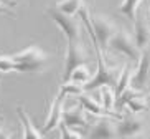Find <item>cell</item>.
Here are the masks:
<instances>
[{"label":"cell","instance_id":"ba28073f","mask_svg":"<svg viewBox=\"0 0 150 139\" xmlns=\"http://www.w3.org/2000/svg\"><path fill=\"white\" fill-rule=\"evenodd\" d=\"M115 129H117V138L119 139H129L132 136L142 133L144 129V119L139 116H127L120 118L115 123Z\"/></svg>","mask_w":150,"mask_h":139},{"label":"cell","instance_id":"83f0119b","mask_svg":"<svg viewBox=\"0 0 150 139\" xmlns=\"http://www.w3.org/2000/svg\"><path fill=\"white\" fill-rule=\"evenodd\" d=\"M149 15H150V7H149Z\"/></svg>","mask_w":150,"mask_h":139},{"label":"cell","instance_id":"4fadbf2b","mask_svg":"<svg viewBox=\"0 0 150 139\" xmlns=\"http://www.w3.org/2000/svg\"><path fill=\"white\" fill-rule=\"evenodd\" d=\"M17 114L20 118V123H22V128H23V139H43L41 133L36 129V126L33 124L31 118L28 116V113L25 111L23 106L17 108Z\"/></svg>","mask_w":150,"mask_h":139},{"label":"cell","instance_id":"6da1fadb","mask_svg":"<svg viewBox=\"0 0 150 139\" xmlns=\"http://www.w3.org/2000/svg\"><path fill=\"white\" fill-rule=\"evenodd\" d=\"M18 73H43L50 65V55L38 45H30L12 55Z\"/></svg>","mask_w":150,"mask_h":139},{"label":"cell","instance_id":"603a6c76","mask_svg":"<svg viewBox=\"0 0 150 139\" xmlns=\"http://www.w3.org/2000/svg\"><path fill=\"white\" fill-rule=\"evenodd\" d=\"M59 133H61V139H81V134L78 133L76 129H71V128H68L64 123H59Z\"/></svg>","mask_w":150,"mask_h":139},{"label":"cell","instance_id":"44dd1931","mask_svg":"<svg viewBox=\"0 0 150 139\" xmlns=\"http://www.w3.org/2000/svg\"><path fill=\"white\" fill-rule=\"evenodd\" d=\"M83 86L78 85V83H73V81H64L61 85V88H59V91L58 93L63 94V96H69V94H76V96H79L81 93H83Z\"/></svg>","mask_w":150,"mask_h":139},{"label":"cell","instance_id":"9a60e30c","mask_svg":"<svg viewBox=\"0 0 150 139\" xmlns=\"http://www.w3.org/2000/svg\"><path fill=\"white\" fill-rule=\"evenodd\" d=\"M132 61H129L125 66L122 68V71L119 75V80H117V85L114 86V91H115V96L117 99L122 96L124 91H127L130 88V83H132Z\"/></svg>","mask_w":150,"mask_h":139},{"label":"cell","instance_id":"3957f363","mask_svg":"<svg viewBox=\"0 0 150 139\" xmlns=\"http://www.w3.org/2000/svg\"><path fill=\"white\" fill-rule=\"evenodd\" d=\"M96 53H97V70L93 75L91 81L83 86L84 91L99 90L101 86H106V85L115 86L117 85V80H119L120 73L117 70H112V68L107 66V61H106V58H104V55H102L101 50H96Z\"/></svg>","mask_w":150,"mask_h":139},{"label":"cell","instance_id":"30bf717a","mask_svg":"<svg viewBox=\"0 0 150 139\" xmlns=\"http://www.w3.org/2000/svg\"><path fill=\"white\" fill-rule=\"evenodd\" d=\"M64 99H66V96H63V94H59V93L54 96L53 103L50 106V111H48V119H46V123H45V126H43L45 133H50V131L56 129L58 126H59V123H61V119H63V111H64V109H63Z\"/></svg>","mask_w":150,"mask_h":139},{"label":"cell","instance_id":"e0dca14e","mask_svg":"<svg viewBox=\"0 0 150 139\" xmlns=\"http://www.w3.org/2000/svg\"><path fill=\"white\" fill-rule=\"evenodd\" d=\"M83 5H84V0H59L54 9H56L58 12L64 14V15L74 17V15L81 10Z\"/></svg>","mask_w":150,"mask_h":139},{"label":"cell","instance_id":"9c48e42d","mask_svg":"<svg viewBox=\"0 0 150 139\" xmlns=\"http://www.w3.org/2000/svg\"><path fill=\"white\" fill-rule=\"evenodd\" d=\"M88 139H119L115 123L107 118H99L88 131Z\"/></svg>","mask_w":150,"mask_h":139},{"label":"cell","instance_id":"8992f818","mask_svg":"<svg viewBox=\"0 0 150 139\" xmlns=\"http://www.w3.org/2000/svg\"><path fill=\"white\" fill-rule=\"evenodd\" d=\"M89 61L88 51L81 41H68L66 55H64V66H63V80L68 81L71 71L79 65H86Z\"/></svg>","mask_w":150,"mask_h":139},{"label":"cell","instance_id":"d6986e66","mask_svg":"<svg viewBox=\"0 0 150 139\" xmlns=\"http://www.w3.org/2000/svg\"><path fill=\"white\" fill-rule=\"evenodd\" d=\"M142 0H122L119 4V12L120 14H124L125 17L129 18V20H135L137 18V9L140 7Z\"/></svg>","mask_w":150,"mask_h":139},{"label":"cell","instance_id":"5bb4252c","mask_svg":"<svg viewBox=\"0 0 150 139\" xmlns=\"http://www.w3.org/2000/svg\"><path fill=\"white\" fill-rule=\"evenodd\" d=\"M78 99H79V104L84 108V111L88 113V114H91V116H96V118H107V114H109L106 109L102 108V104H101V103H97V99L91 98V96H86V94L81 93L79 96H78Z\"/></svg>","mask_w":150,"mask_h":139},{"label":"cell","instance_id":"8fae6325","mask_svg":"<svg viewBox=\"0 0 150 139\" xmlns=\"http://www.w3.org/2000/svg\"><path fill=\"white\" fill-rule=\"evenodd\" d=\"M88 113L84 111L83 106H78V108H69L63 111V119L61 121L71 128V129H76V128H86L88 126Z\"/></svg>","mask_w":150,"mask_h":139},{"label":"cell","instance_id":"d4e9b609","mask_svg":"<svg viewBox=\"0 0 150 139\" xmlns=\"http://www.w3.org/2000/svg\"><path fill=\"white\" fill-rule=\"evenodd\" d=\"M13 133L7 128V126H0V139H12Z\"/></svg>","mask_w":150,"mask_h":139},{"label":"cell","instance_id":"f1b7e54d","mask_svg":"<svg viewBox=\"0 0 150 139\" xmlns=\"http://www.w3.org/2000/svg\"><path fill=\"white\" fill-rule=\"evenodd\" d=\"M149 106H150V101H149Z\"/></svg>","mask_w":150,"mask_h":139},{"label":"cell","instance_id":"7a4b0ae2","mask_svg":"<svg viewBox=\"0 0 150 139\" xmlns=\"http://www.w3.org/2000/svg\"><path fill=\"white\" fill-rule=\"evenodd\" d=\"M91 25H93V31L89 33V38L93 41L94 50H101L102 55H104V51L109 46L110 38L115 35V31L119 28H117V25L112 18L101 14L91 15Z\"/></svg>","mask_w":150,"mask_h":139},{"label":"cell","instance_id":"277c9868","mask_svg":"<svg viewBox=\"0 0 150 139\" xmlns=\"http://www.w3.org/2000/svg\"><path fill=\"white\" fill-rule=\"evenodd\" d=\"M107 50H112L115 53L124 55L129 61L132 63H139L140 55H142V51L139 50L135 40H134V35H130L127 30H122V28L115 31V35L110 38Z\"/></svg>","mask_w":150,"mask_h":139},{"label":"cell","instance_id":"7c38bea8","mask_svg":"<svg viewBox=\"0 0 150 139\" xmlns=\"http://www.w3.org/2000/svg\"><path fill=\"white\" fill-rule=\"evenodd\" d=\"M134 28H135V31H134V40H135L139 50L144 51V50L150 48V25L147 22H144V20L135 18L134 20Z\"/></svg>","mask_w":150,"mask_h":139},{"label":"cell","instance_id":"52a82bcc","mask_svg":"<svg viewBox=\"0 0 150 139\" xmlns=\"http://www.w3.org/2000/svg\"><path fill=\"white\" fill-rule=\"evenodd\" d=\"M150 78V48L144 50L140 55V60L137 63L135 71L132 73V83L130 85L135 90H144L147 85V81Z\"/></svg>","mask_w":150,"mask_h":139},{"label":"cell","instance_id":"4316f807","mask_svg":"<svg viewBox=\"0 0 150 139\" xmlns=\"http://www.w3.org/2000/svg\"><path fill=\"white\" fill-rule=\"evenodd\" d=\"M8 2H10V4H12V5H15V4H17V2H18V0H8Z\"/></svg>","mask_w":150,"mask_h":139},{"label":"cell","instance_id":"2e32d148","mask_svg":"<svg viewBox=\"0 0 150 139\" xmlns=\"http://www.w3.org/2000/svg\"><path fill=\"white\" fill-rule=\"evenodd\" d=\"M101 91V104L102 108L106 109L107 113H110L114 109V106L117 104V96H115V91H114V86H101L99 88Z\"/></svg>","mask_w":150,"mask_h":139},{"label":"cell","instance_id":"5b68a950","mask_svg":"<svg viewBox=\"0 0 150 139\" xmlns=\"http://www.w3.org/2000/svg\"><path fill=\"white\" fill-rule=\"evenodd\" d=\"M46 14L56 23V27L63 31V35L66 36V43L68 41H81V23L74 17L61 14L53 7L46 10Z\"/></svg>","mask_w":150,"mask_h":139},{"label":"cell","instance_id":"484cf974","mask_svg":"<svg viewBox=\"0 0 150 139\" xmlns=\"http://www.w3.org/2000/svg\"><path fill=\"white\" fill-rule=\"evenodd\" d=\"M129 139H149L145 134H142V133H139V134H135V136H132V138H129Z\"/></svg>","mask_w":150,"mask_h":139},{"label":"cell","instance_id":"cb8c5ba5","mask_svg":"<svg viewBox=\"0 0 150 139\" xmlns=\"http://www.w3.org/2000/svg\"><path fill=\"white\" fill-rule=\"evenodd\" d=\"M0 15H7V17H10V18H17V14L13 12V9H12L10 5L4 4L2 0H0Z\"/></svg>","mask_w":150,"mask_h":139},{"label":"cell","instance_id":"7402d4cb","mask_svg":"<svg viewBox=\"0 0 150 139\" xmlns=\"http://www.w3.org/2000/svg\"><path fill=\"white\" fill-rule=\"evenodd\" d=\"M17 71V65H15L12 55H0V75H7V73Z\"/></svg>","mask_w":150,"mask_h":139},{"label":"cell","instance_id":"ffe728a7","mask_svg":"<svg viewBox=\"0 0 150 139\" xmlns=\"http://www.w3.org/2000/svg\"><path fill=\"white\" fill-rule=\"evenodd\" d=\"M124 106H127V109L132 113V114H140V113H144L147 108H149L147 101L142 98V93L137 94V96H134V98H130Z\"/></svg>","mask_w":150,"mask_h":139},{"label":"cell","instance_id":"ac0fdd59","mask_svg":"<svg viewBox=\"0 0 150 139\" xmlns=\"http://www.w3.org/2000/svg\"><path fill=\"white\" fill-rule=\"evenodd\" d=\"M91 78H93V75H91V71H89V68H88V63H86V65L76 66L74 70L71 71L68 81H73V83H78V85L84 86L86 83L91 81Z\"/></svg>","mask_w":150,"mask_h":139}]
</instances>
